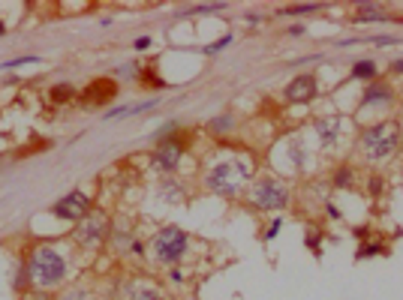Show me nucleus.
<instances>
[{
  "mask_svg": "<svg viewBox=\"0 0 403 300\" xmlns=\"http://www.w3.org/2000/svg\"><path fill=\"white\" fill-rule=\"evenodd\" d=\"M69 247H73V243H69ZM69 247L67 243H54V240H39L21 255L30 291L54 295V291L67 288L69 273H73V255H69Z\"/></svg>",
  "mask_w": 403,
  "mask_h": 300,
  "instance_id": "1",
  "label": "nucleus"
},
{
  "mask_svg": "<svg viewBox=\"0 0 403 300\" xmlns=\"http://www.w3.org/2000/svg\"><path fill=\"white\" fill-rule=\"evenodd\" d=\"M253 180H256V162L247 153H220L202 171V186L226 201L241 199Z\"/></svg>",
  "mask_w": 403,
  "mask_h": 300,
  "instance_id": "2",
  "label": "nucleus"
},
{
  "mask_svg": "<svg viewBox=\"0 0 403 300\" xmlns=\"http://www.w3.org/2000/svg\"><path fill=\"white\" fill-rule=\"evenodd\" d=\"M189 249H193V234H189L187 228L175 225V223L160 225L151 238H148V255H151L154 264L165 267V271L184 264Z\"/></svg>",
  "mask_w": 403,
  "mask_h": 300,
  "instance_id": "3",
  "label": "nucleus"
},
{
  "mask_svg": "<svg viewBox=\"0 0 403 300\" xmlns=\"http://www.w3.org/2000/svg\"><path fill=\"white\" fill-rule=\"evenodd\" d=\"M400 147V123L398 121H379L361 129L358 136V153L367 162H382L394 156V150Z\"/></svg>",
  "mask_w": 403,
  "mask_h": 300,
  "instance_id": "4",
  "label": "nucleus"
},
{
  "mask_svg": "<svg viewBox=\"0 0 403 300\" xmlns=\"http://www.w3.org/2000/svg\"><path fill=\"white\" fill-rule=\"evenodd\" d=\"M247 204L262 213H283L292 201V186L277 175H262L247 186Z\"/></svg>",
  "mask_w": 403,
  "mask_h": 300,
  "instance_id": "5",
  "label": "nucleus"
},
{
  "mask_svg": "<svg viewBox=\"0 0 403 300\" xmlns=\"http://www.w3.org/2000/svg\"><path fill=\"white\" fill-rule=\"evenodd\" d=\"M112 216H108L106 210H97L93 208L91 216H84L82 223L73 228V234H69V243H73L76 249L82 252H100L102 247H108V240H112Z\"/></svg>",
  "mask_w": 403,
  "mask_h": 300,
  "instance_id": "6",
  "label": "nucleus"
},
{
  "mask_svg": "<svg viewBox=\"0 0 403 300\" xmlns=\"http://www.w3.org/2000/svg\"><path fill=\"white\" fill-rule=\"evenodd\" d=\"M184 150H187V141L181 138L178 132L169 138H163V141H157V147L151 150V168L163 177H178Z\"/></svg>",
  "mask_w": 403,
  "mask_h": 300,
  "instance_id": "7",
  "label": "nucleus"
},
{
  "mask_svg": "<svg viewBox=\"0 0 403 300\" xmlns=\"http://www.w3.org/2000/svg\"><path fill=\"white\" fill-rule=\"evenodd\" d=\"M91 213H93V199L82 186L69 189L67 195H60V199L49 208V216L60 219V223H73V225H78L84 216H91Z\"/></svg>",
  "mask_w": 403,
  "mask_h": 300,
  "instance_id": "8",
  "label": "nucleus"
},
{
  "mask_svg": "<svg viewBox=\"0 0 403 300\" xmlns=\"http://www.w3.org/2000/svg\"><path fill=\"white\" fill-rule=\"evenodd\" d=\"M117 93H121V88H117L115 78H93L88 88L78 93V102H82L84 108H100V105L115 102Z\"/></svg>",
  "mask_w": 403,
  "mask_h": 300,
  "instance_id": "9",
  "label": "nucleus"
},
{
  "mask_svg": "<svg viewBox=\"0 0 403 300\" xmlns=\"http://www.w3.org/2000/svg\"><path fill=\"white\" fill-rule=\"evenodd\" d=\"M316 97H319V82H316L313 73L295 75L286 88H283V99L295 102V105H307V102H313Z\"/></svg>",
  "mask_w": 403,
  "mask_h": 300,
  "instance_id": "10",
  "label": "nucleus"
},
{
  "mask_svg": "<svg viewBox=\"0 0 403 300\" xmlns=\"http://www.w3.org/2000/svg\"><path fill=\"white\" fill-rule=\"evenodd\" d=\"M313 129H316V138H319V147L331 150L337 141H341V136H343V117L319 114V117H313Z\"/></svg>",
  "mask_w": 403,
  "mask_h": 300,
  "instance_id": "11",
  "label": "nucleus"
},
{
  "mask_svg": "<svg viewBox=\"0 0 403 300\" xmlns=\"http://www.w3.org/2000/svg\"><path fill=\"white\" fill-rule=\"evenodd\" d=\"M117 300H165V295L154 286V282L126 279V282H121V297Z\"/></svg>",
  "mask_w": 403,
  "mask_h": 300,
  "instance_id": "12",
  "label": "nucleus"
},
{
  "mask_svg": "<svg viewBox=\"0 0 403 300\" xmlns=\"http://www.w3.org/2000/svg\"><path fill=\"white\" fill-rule=\"evenodd\" d=\"M157 199L172 204V208H178V204H184L189 199V186L178 177H163V184L157 186Z\"/></svg>",
  "mask_w": 403,
  "mask_h": 300,
  "instance_id": "13",
  "label": "nucleus"
},
{
  "mask_svg": "<svg viewBox=\"0 0 403 300\" xmlns=\"http://www.w3.org/2000/svg\"><path fill=\"white\" fill-rule=\"evenodd\" d=\"M286 160L295 171H307V165H310V150H307V141L301 136L286 138Z\"/></svg>",
  "mask_w": 403,
  "mask_h": 300,
  "instance_id": "14",
  "label": "nucleus"
},
{
  "mask_svg": "<svg viewBox=\"0 0 403 300\" xmlns=\"http://www.w3.org/2000/svg\"><path fill=\"white\" fill-rule=\"evenodd\" d=\"M394 102V90L385 82H370L365 93H361V108L367 105H391Z\"/></svg>",
  "mask_w": 403,
  "mask_h": 300,
  "instance_id": "15",
  "label": "nucleus"
},
{
  "mask_svg": "<svg viewBox=\"0 0 403 300\" xmlns=\"http://www.w3.org/2000/svg\"><path fill=\"white\" fill-rule=\"evenodd\" d=\"M54 300H102V297H100V291H97V286H93V282L78 279V282H73V286L60 288Z\"/></svg>",
  "mask_w": 403,
  "mask_h": 300,
  "instance_id": "16",
  "label": "nucleus"
},
{
  "mask_svg": "<svg viewBox=\"0 0 403 300\" xmlns=\"http://www.w3.org/2000/svg\"><path fill=\"white\" fill-rule=\"evenodd\" d=\"M133 238H136V234H133V223H130L126 216H121V219H117V223L112 225V240H108V247L126 255V252H130Z\"/></svg>",
  "mask_w": 403,
  "mask_h": 300,
  "instance_id": "17",
  "label": "nucleus"
},
{
  "mask_svg": "<svg viewBox=\"0 0 403 300\" xmlns=\"http://www.w3.org/2000/svg\"><path fill=\"white\" fill-rule=\"evenodd\" d=\"M78 90L76 84H69V82H58V84H51L49 90H45V97H49L51 105H69V102H76L78 99Z\"/></svg>",
  "mask_w": 403,
  "mask_h": 300,
  "instance_id": "18",
  "label": "nucleus"
},
{
  "mask_svg": "<svg viewBox=\"0 0 403 300\" xmlns=\"http://www.w3.org/2000/svg\"><path fill=\"white\" fill-rule=\"evenodd\" d=\"M232 129H235V117L232 114H217V117H211L208 121V132L211 136H217V138H226Z\"/></svg>",
  "mask_w": 403,
  "mask_h": 300,
  "instance_id": "19",
  "label": "nucleus"
},
{
  "mask_svg": "<svg viewBox=\"0 0 403 300\" xmlns=\"http://www.w3.org/2000/svg\"><path fill=\"white\" fill-rule=\"evenodd\" d=\"M349 78H358V82H376L379 78V69H376V63L373 60H358L352 66V73H349Z\"/></svg>",
  "mask_w": 403,
  "mask_h": 300,
  "instance_id": "20",
  "label": "nucleus"
},
{
  "mask_svg": "<svg viewBox=\"0 0 403 300\" xmlns=\"http://www.w3.org/2000/svg\"><path fill=\"white\" fill-rule=\"evenodd\" d=\"M331 184H334V189H352L355 186V168L352 165H337V171L331 175Z\"/></svg>",
  "mask_w": 403,
  "mask_h": 300,
  "instance_id": "21",
  "label": "nucleus"
},
{
  "mask_svg": "<svg viewBox=\"0 0 403 300\" xmlns=\"http://www.w3.org/2000/svg\"><path fill=\"white\" fill-rule=\"evenodd\" d=\"M385 18V10L379 3H361L355 10V21H382Z\"/></svg>",
  "mask_w": 403,
  "mask_h": 300,
  "instance_id": "22",
  "label": "nucleus"
},
{
  "mask_svg": "<svg viewBox=\"0 0 403 300\" xmlns=\"http://www.w3.org/2000/svg\"><path fill=\"white\" fill-rule=\"evenodd\" d=\"M376 255H385V243L382 240H365L355 252V258L358 262H365V258H376Z\"/></svg>",
  "mask_w": 403,
  "mask_h": 300,
  "instance_id": "23",
  "label": "nucleus"
},
{
  "mask_svg": "<svg viewBox=\"0 0 403 300\" xmlns=\"http://www.w3.org/2000/svg\"><path fill=\"white\" fill-rule=\"evenodd\" d=\"M232 34H226V36H220V39H214V42H211V45H202V54H205V58H214V54H220V51H226L229 49V45H232Z\"/></svg>",
  "mask_w": 403,
  "mask_h": 300,
  "instance_id": "24",
  "label": "nucleus"
},
{
  "mask_svg": "<svg viewBox=\"0 0 403 300\" xmlns=\"http://www.w3.org/2000/svg\"><path fill=\"white\" fill-rule=\"evenodd\" d=\"M280 232H283V216H274L271 223L265 225V232H262V243H271V240L277 238Z\"/></svg>",
  "mask_w": 403,
  "mask_h": 300,
  "instance_id": "25",
  "label": "nucleus"
},
{
  "mask_svg": "<svg viewBox=\"0 0 403 300\" xmlns=\"http://www.w3.org/2000/svg\"><path fill=\"white\" fill-rule=\"evenodd\" d=\"M304 247L313 252V255H322V232H307Z\"/></svg>",
  "mask_w": 403,
  "mask_h": 300,
  "instance_id": "26",
  "label": "nucleus"
},
{
  "mask_svg": "<svg viewBox=\"0 0 403 300\" xmlns=\"http://www.w3.org/2000/svg\"><path fill=\"white\" fill-rule=\"evenodd\" d=\"M382 192H385V180L379 177V175L367 177V195H370V199H379Z\"/></svg>",
  "mask_w": 403,
  "mask_h": 300,
  "instance_id": "27",
  "label": "nucleus"
},
{
  "mask_svg": "<svg viewBox=\"0 0 403 300\" xmlns=\"http://www.w3.org/2000/svg\"><path fill=\"white\" fill-rule=\"evenodd\" d=\"M30 63H39L36 54H25V58H12L6 63H0V69H15V66H30Z\"/></svg>",
  "mask_w": 403,
  "mask_h": 300,
  "instance_id": "28",
  "label": "nucleus"
},
{
  "mask_svg": "<svg viewBox=\"0 0 403 300\" xmlns=\"http://www.w3.org/2000/svg\"><path fill=\"white\" fill-rule=\"evenodd\" d=\"M139 73H141L139 63H124V66H117V69H115V75H117V78H136V82H139Z\"/></svg>",
  "mask_w": 403,
  "mask_h": 300,
  "instance_id": "29",
  "label": "nucleus"
},
{
  "mask_svg": "<svg viewBox=\"0 0 403 300\" xmlns=\"http://www.w3.org/2000/svg\"><path fill=\"white\" fill-rule=\"evenodd\" d=\"M126 255H133V258H145L148 255V247H145V240L141 238H133V243H130V252Z\"/></svg>",
  "mask_w": 403,
  "mask_h": 300,
  "instance_id": "30",
  "label": "nucleus"
},
{
  "mask_svg": "<svg viewBox=\"0 0 403 300\" xmlns=\"http://www.w3.org/2000/svg\"><path fill=\"white\" fill-rule=\"evenodd\" d=\"M319 10V3H301V6H286V15H307V12H316Z\"/></svg>",
  "mask_w": 403,
  "mask_h": 300,
  "instance_id": "31",
  "label": "nucleus"
},
{
  "mask_svg": "<svg viewBox=\"0 0 403 300\" xmlns=\"http://www.w3.org/2000/svg\"><path fill=\"white\" fill-rule=\"evenodd\" d=\"M169 282H172V286H184V282H187V273L181 271V267H169Z\"/></svg>",
  "mask_w": 403,
  "mask_h": 300,
  "instance_id": "32",
  "label": "nucleus"
},
{
  "mask_svg": "<svg viewBox=\"0 0 403 300\" xmlns=\"http://www.w3.org/2000/svg\"><path fill=\"white\" fill-rule=\"evenodd\" d=\"M322 208H325V216L331 219V223H341V219H343V213H341V210H337V204H331V201H325V204H322Z\"/></svg>",
  "mask_w": 403,
  "mask_h": 300,
  "instance_id": "33",
  "label": "nucleus"
},
{
  "mask_svg": "<svg viewBox=\"0 0 403 300\" xmlns=\"http://www.w3.org/2000/svg\"><path fill=\"white\" fill-rule=\"evenodd\" d=\"M151 45H154V36H139L136 39V42H133V51H148V49H151Z\"/></svg>",
  "mask_w": 403,
  "mask_h": 300,
  "instance_id": "34",
  "label": "nucleus"
},
{
  "mask_svg": "<svg viewBox=\"0 0 403 300\" xmlns=\"http://www.w3.org/2000/svg\"><path fill=\"white\" fill-rule=\"evenodd\" d=\"M19 300H54V297L45 295V291H25V295H19Z\"/></svg>",
  "mask_w": 403,
  "mask_h": 300,
  "instance_id": "35",
  "label": "nucleus"
},
{
  "mask_svg": "<svg viewBox=\"0 0 403 300\" xmlns=\"http://www.w3.org/2000/svg\"><path fill=\"white\" fill-rule=\"evenodd\" d=\"M391 73H398V75H403V58H398V60H391Z\"/></svg>",
  "mask_w": 403,
  "mask_h": 300,
  "instance_id": "36",
  "label": "nucleus"
},
{
  "mask_svg": "<svg viewBox=\"0 0 403 300\" xmlns=\"http://www.w3.org/2000/svg\"><path fill=\"white\" fill-rule=\"evenodd\" d=\"M304 30H307L304 25H292V27H289V34H292V36H301V34H304Z\"/></svg>",
  "mask_w": 403,
  "mask_h": 300,
  "instance_id": "37",
  "label": "nucleus"
},
{
  "mask_svg": "<svg viewBox=\"0 0 403 300\" xmlns=\"http://www.w3.org/2000/svg\"><path fill=\"white\" fill-rule=\"evenodd\" d=\"M6 30H10V25H6V21H3V18H0V39H3V36H6Z\"/></svg>",
  "mask_w": 403,
  "mask_h": 300,
  "instance_id": "38",
  "label": "nucleus"
}]
</instances>
